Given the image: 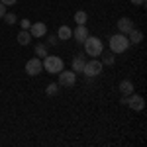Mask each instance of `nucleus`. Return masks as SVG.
<instances>
[{
  "label": "nucleus",
  "mask_w": 147,
  "mask_h": 147,
  "mask_svg": "<svg viewBox=\"0 0 147 147\" xmlns=\"http://www.w3.org/2000/svg\"><path fill=\"white\" fill-rule=\"evenodd\" d=\"M84 63H86V55H84V53H77L75 59H73V71H75V73H82Z\"/></svg>",
  "instance_id": "12"
},
{
  "label": "nucleus",
  "mask_w": 147,
  "mask_h": 147,
  "mask_svg": "<svg viewBox=\"0 0 147 147\" xmlns=\"http://www.w3.org/2000/svg\"><path fill=\"white\" fill-rule=\"evenodd\" d=\"M118 88H120V94L122 96H129L131 92H136V86H134V82L129 79H124L120 80V84H118Z\"/></svg>",
  "instance_id": "11"
},
{
  "label": "nucleus",
  "mask_w": 147,
  "mask_h": 147,
  "mask_svg": "<svg viewBox=\"0 0 147 147\" xmlns=\"http://www.w3.org/2000/svg\"><path fill=\"white\" fill-rule=\"evenodd\" d=\"M134 28H136V24H134L131 18H127V16H124V18H120V20H118V32H120V34L127 35Z\"/></svg>",
  "instance_id": "8"
},
{
  "label": "nucleus",
  "mask_w": 147,
  "mask_h": 147,
  "mask_svg": "<svg viewBox=\"0 0 147 147\" xmlns=\"http://www.w3.org/2000/svg\"><path fill=\"white\" fill-rule=\"evenodd\" d=\"M75 22L79 24V26H82V24H86V22H88V14H86L84 10L75 12Z\"/></svg>",
  "instance_id": "17"
},
{
  "label": "nucleus",
  "mask_w": 147,
  "mask_h": 147,
  "mask_svg": "<svg viewBox=\"0 0 147 147\" xmlns=\"http://www.w3.org/2000/svg\"><path fill=\"white\" fill-rule=\"evenodd\" d=\"M127 47H129V39H127L125 34H120V32H118L116 35H110V51H112L114 55L124 53Z\"/></svg>",
  "instance_id": "1"
},
{
  "label": "nucleus",
  "mask_w": 147,
  "mask_h": 147,
  "mask_svg": "<svg viewBox=\"0 0 147 147\" xmlns=\"http://www.w3.org/2000/svg\"><path fill=\"white\" fill-rule=\"evenodd\" d=\"M4 14H6V6H4V4H2V2H0V18H2V16H4Z\"/></svg>",
  "instance_id": "25"
},
{
  "label": "nucleus",
  "mask_w": 147,
  "mask_h": 147,
  "mask_svg": "<svg viewBox=\"0 0 147 147\" xmlns=\"http://www.w3.org/2000/svg\"><path fill=\"white\" fill-rule=\"evenodd\" d=\"M28 32L32 34V37H45V35H47V26L43 22H35V24L30 26Z\"/></svg>",
  "instance_id": "9"
},
{
  "label": "nucleus",
  "mask_w": 147,
  "mask_h": 147,
  "mask_svg": "<svg viewBox=\"0 0 147 147\" xmlns=\"http://www.w3.org/2000/svg\"><path fill=\"white\" fill-rule=\"evenodd\" d=\"M43 69L47 73H51V75H57L59 71L65 69V63H63L61 57H57V55H45L43 57Z\"/></svg>",
  "instance_id": "2"
},
{
  "label": "nucleus",
  "mask_w": 147,
  "mask_h": 147,
  "mask_svg": "<svg viewBox=\"0 0 147 147\" xmlns=\"http://www.w3.org/2000/svg\"><path fill=\"white\" fill-rule=\"evenodd\" d=\"M2 20H4V22L8 24V26H14V24L18 22V16H16L14 12H6V14L2 16Z\"/></svg>",
  "instance_id": "19"
},
{
  "label": "nucleus",
  "mask_w": 147,
  "mask_h": 147,
  "mask_svg": "<svg viewBox=\"0 0 147 147\" xmlns=\"http://www.w3.org/2000/svg\"><path fill=\"white\" fill-rule=\"evenodd\" d=\"M127 39H129V43H141L143 41V34H141V30H131L129 34H127Z\"/></svg>",
  "instance_id": "15"
},
{
  "label": "nucleus",
  "mask_w": 147,
  "mask_h": 147,
  "mask_svg": "<svg viewBox=\"0 0 147 147\" xmlns=\"http://www.w3.org/2000/svg\"><path fill=\"white\" fill-rule=\"evenodd\" d=\"M20 26H22V30H30V26H32V22H30L28 18H24L22 22H20Z\"/></svg>",
  "instance_id": "22"
},
{
  "label": "nucleus",
  "mask_w": 147,
  "mask_h": 147,
  "mask_svg": "<svg viewBox=\"0 0 147 147\" xmlns=\"http://www.w3.org/2000/svg\"><path fill=\"white\" fill-rule=\"evenodd\" d=\"M0 2H2L4 6H14V4H16V0H0Z\"/></svg>",
  "instance_id": "24"
},
{
  "label": "nucleus",
  "mask_w": 147,
  "mask_h": 147,
  "mask_svg": "<svg viewBox=\"0 0 147 147\" xmlns=\"http://www.w3.org/2000/svg\"><path fill=\"white\" fill-rule=\"evenodd\" d=\"M84 53H88L90 57H98L102 55V51H104V45H102V41H100V37H86L84 39Z\"/></svg>",
  "instance_id": "3"
},
{
  "label": "nucleus",
  "mask_w": 147,
  "mask_h": 147,
  "mask_svg": "<svg viewBox=\"0 0 147 147\" xmlns=\"http://www.w3.org/2000/svg\"><path fill=\"white\" fill-rule=\"evenodd\" d=\"M125 106H129L131 110L139 112V110H143V108H145V100H143V96H141V94L131 92L129 96H125Z\"/></svg>",
  "instance_id": "6"
},
{
  "label": "nucleus",
  "mask_w": 147,
  "mask_h": 147,
  "mask_svg": "<svg viewBox=\"0 0 147 147\" xmlns=\"http://www.w3.org/2000/svg\"><path fill=\"white\" fill-rule=\"evenodd\" d=\"M61 86H75L77 84V73L75 71H59V80H57Z\"/></svg>",
  "instance_id": "5"
},
{
  "label": "nucleus",
  "mask_w": 147,
  "mask_h": 147,
  "mask_svg": "<svg viewBox=\"0 0 147 147\" xmlns=\"http://www.w3.org/2000/svg\"><path fill=\"white\" fill-rule=\"evenodd\" d=\"M57 41H59L57 34L55 35H47V43H45V45H57Z\"/></svg>",
  "instance_id": "21"
},
{
  "label": "nucleus",
  "mask_w": 147,
  "mask_h": 147,
  "mask_svg": "<svg viewBox=\"0 0 147 147\" xmlns=\"http://www.w3.org/2000/svg\"><path fill=\"white\" fill-rule=\"evenodd\" d=\"M59 88H61L59 82H49L45 86V94L47 96H55V94H59Z\"/></svg>",
  "instance_id": "16"
},
{
  "label": "nucleus",
  "mask_w": 147,
  "mask_h": 147,
  "mask_svg": "<svg viewBox=\"0 0 147 147\" xmlns=\"http://www.w3.org/2000/svg\"><path fill=\"white\" fill-rule=\"evenodd\" d=\"M102 65H108V67H112L114 65V53H108V55H104V63Z\"/></svg>",
  "instance_id": "20"
},
{
  "label": "nucleus",
  "mask_w": 147,
  "mask_h": 147,
  "mask_svg": "<svg viewBox=\"0 0 147 147\" xmlns=\"http://www.w3.org/2000/svg\"><path fill=\"white\" fill-rule=\"evenodd\" d=\"M73 37H75L77 43H84V39L88 37V30H86V26H84V24H82V26L77 24V28L73 30Z\"/></svg>",
  "instance_id": "10"
},
{
  "label": "nucleus",
  "mask_w": 147,
  "mask_h": 147,
  "mask_svg": "<svg viewBox=\"0 0 147 147\" xmlns=\"http://www.w3.org/2000/svg\"><path fill=\"white\" fill-rule=\"evenodd\" d=\"M41 69H43V63H41V59H39V57H34V59L26 61V73H28L30 77L39 75V73H41Z\"/></svg>",
  "instance_id": "7"
},
{
  "label": "nucleus",
  "mask_w": 147,
  "mask_h": 147,
  "mask_svg": "<svg viewBox=\"0 0 147 147\" xmlns=\"http://www.w3.org/2000/svg\"><path fill=\"white\" fill-rule=\"evenodd\" d=\"M131 4H136V6H145V0H129Z\"/></svg>",
  "instance_id": "23"
},
{
  "label": "nucleus",
  "mask_w": 147,
  "mask_h": 147,
  "mask_svg": "<svg viewBox=\"0 0 147 147\" xmlns=\"http://www.w3.org/2000/svg\"><path fill=\"white\" fill-rule=\"evenodd\" d=\"M57 37H59V41H67V39L73 37V30L69 26H61L59 32H57Z\"/></svg>",
  "instance_id": "13"
},
{
  "label": "nucleus",
  "mask_w": 147,
  "mask_h": 147,
  "mask_svg": "<svg viewBox=\"0 0 147 147\" xmlns=\"http://www.w3.org/2000/svg\"><path fill=\"white\" fill-rule=\"evenodd\" d=\"M102 69H104L102 61H98L96 57H92V61H86V63H84V67H82V73H84V77H86V79H92V77L100 75Z\"/></svg>",
  "instance_id": "4"
},
{
  "label": "nucleus",
  "mask_w": 147,
  "mask_h": 147,
  "mask_svg": "<svg viewBox=\"0 0 147 147\" xmlns=\"http://www.w3.org/2000/svg\"><path fill=\"white\" fill-rule=\"evenodd\" d=\"M34 51H35V55L39 57V59H43L45 55H49V53H47V45H45V43H37Z\"/></svg>",
  "instance_id": "18"
},
{
  "label": "nucleus",
  "mask_w": 147,
  "mask_h": 147,
  "mask_svg": "<svg viewBox=\"0 0 147 147\" xmlns=\"http://www.w3.org/2000/svg\"><path fill=\"white\" fill-rule=\"evenodd\" d=\"M16 37H18V43H20V45H30V43H32V39H34L32 34H30L28 30H20V34L16 35Z\"/></svg>",
  "instance_id": "14"
}]
</instances>
